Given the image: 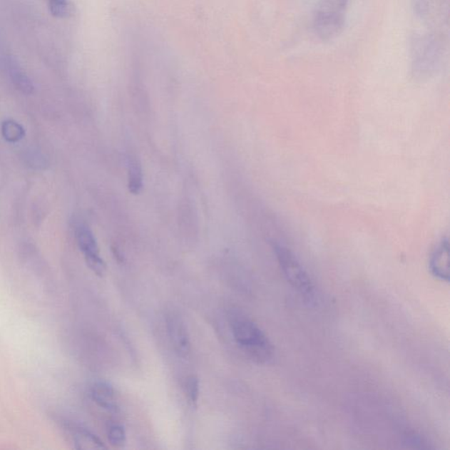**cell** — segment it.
Listing matches in <instances>:
<instances>
[{
  "label": "cell",
  "mask_w": 450,
  "mask_h": 450,
  "mask_svg": "<svg viewBox=\"0 0 450 450\" xmlns=\"http://www.w3.org/2000/svg\"><path fill=\"white\" fill-rule=\"evenodd\" d=\"M230 327L237 345L252 360L259 363L272 360L275 353L273 344L252 319L234 313L230 317Z\"/></svg>",
  "instance_id": "cell-1"
},
{
  "label": "cell",
  "mask_w": 450,
  "mask_h": 450,
  "mask_svg": "<svg viewBox=\"0 0 450 450\" xmlns=\"http://www.w3.org/2000/svg\"><path fill=\"white\" fill-rule=\"evenodd\" d=\"M349 0H322L317 6L314 29L323 41H331L342 33Z\"/></svg>",
  "instance_id": "cell-2"
},
{
  "label": "cell",
  "mask_w": 450,
  "mask_h": 450,
  "mask_svg": "<svg viewBox=\"0 0 450 450\" xmlns=\"http://www.w3.org/2000/svg\"><path fill=\"white\" fill-rule=\"evenodd\" d=\"M274 251L279 266L290 285L302 296L312 297L314 285L312 279L294 253L290 249L277 244L274 245Z\"/></svg>",
  "instance_id": "cell-3"
},
{
  "label": "cell",
  "mask_w": 450,
  "mask_h": 450,
  "mask_svg": "<svg viewBox=\"0 0 450 450\" xmlns=\"http://www.w3.org/2000/svg\"><path fill=\"white\" fill-rule=\"evenodd\" d=\"M166 329L173 349L180 357L187 358L191 353V342L188 328L179 314L171 312L166 314Z\"/></svg>",
  "instance_id": "cell-4"
},
{
  "label": "cell",
  "mask_w": 450,
  "mask_h": 450,
  "mask_svg": "<svg viewBox=\"0 0 450 450\" xmlns=\"http://www.w3.org/2000/svg\"><path fill=\"white\" fill-rule=\"evenodd\" d=\"M414 71L418 74H429L436 67L439 48L436 39L425 36L416 43L414 48Z\"/></svg>",
  "instance_id": "cell-5"
},
{
  "label": "cell",
  "mask_w": 450,
  "mask_h": 450,
  "mask_svg": "<svg viewBox=\"0 0 450 450\" xmlns=\"http://www.w3.org/2000/svg\"><path fill=\"white\" fill-rule=\"evenodd\" d=\"M449 241L444 240L433 252L429 262L430 271L434 277L447 282L449 281Z\"/></svg>",
  "instance_id": "cell-6"
},
{
  "label": "cell",
  "mask_w": 450,
  "mask_h": 450,
  "mask_svg": "<svg viewBox=\"0 0 450 450\" xmlns=\"http://www.w3.org/2000/svg\"><path fill=\"white\" fill-rule=\"evenodd\" d=\"M77 241L88 266L102 260L96 238L88 227L84 225L79 227L77 230Z\"/></svg>",
  "instance_id": "cell-7"
},
{
  "label": "cell",
  "mask_w": 450,
  "mask_h": 450,
  "mask_svg": "<svg viewBox=\"0 0 450 450\" xmlns=\"http://www.w3.org/2000/svg\"><path fill=\"white\" fill-rule=\"evenodd\" d=\"M68 431L71 434L74 445L77 449H104L107 446L91 431L76 426H68Z\"/></svg>",
  "instance_id": "cell-8"
},
{
  "label": "cell",
  "mask_w": 450,
  "mask_h": 450,
  "mask_svg": "<svg viewBox=\"0 0 450 450\" xmlns=\"http://www.w3.org/2000/svg\"><path fill=\"white\" fill-rule=\"evenodd\" d=\"M91 398L103 409L111 411L117 410L115 391L111 384L105 382H97L93 385L91 388Z\"/></svg>",
  "instance_id": "cell-9"
},
{
  "label": "cell",
  "mask_w": 450,
  "mask_h": 450,
  "mask_svg": "<svg viewBox=\"0 0 450 450\" xmlns=\"http://www.w3.org/2000/svg\"><path fill=\"white\" fill-rule=\"evenodd\" d=\"M7 71L10 75L14 84L16 86L18 89L24 93H31L34 88L31 81L28 77L19 63L15 61L12 56H7L5 62Z\"/></svg>",
  "instance_id": "cell-10"
},
{
  "label": "cell",
  "mask_w": 450,
  "mask_h": 450,
  "mask_svg": "<svg viewBox=\"0 0 450 450\" xmlns=\"http://www.w3.org/2000/svg\"><path fill=\"white\" fill-rule=\"evenodd\" d=\"M143 171L141 165L135 158H130L128 163V190L133 195H138L142 191Z\"/></svg>",
  "instance_id": "cell-11"
},
{
  "label": "cell",
  "mask_w": 450,
  "mask_h": 450,
  "mask_svg": "<svg viewBox=\"0 0 450 450\" xmlns=\"http://www.w3.org/2000/svg\"><path fill=\"white\" fill-rule=\"evenodd\" d=\"M48 9L53 16L70 18L75 13V7L70 0H47Z\"/></svg>",
  "instance_id": "cell-12"
},
{
  "label": "cell",
  "mask_w": 450,
  "mask_h": 450,
  "mask_svg": "<svg viewBox=\"0 0 450 450\" xmlns=\"http://www.w3.org/2000/svg\"><path fill=\"white\" fill-rule=\"evenodd\" d=\"M4 138L9 142H16L24 138V131L21 126L14 121H7L2 126Z\"/></svg>",
  "instance_id": "cell-13"
},
{
  "label": "cell",
  "mask_w": 450,
  "mask_h": 450,
  "mask_svg": "<svg viewBox=\"0 0 450 450\" xmlns=\"http://www.w3.org/2000/svg\"><path fill=\"white\" fill-rule=\"evenodd\" d=\"M108 437L113 447L122 448L126 442V429L122 425H111L108 431Z\"/></svg>",
  "instance_id": "cell-14"
},
{
  "label": "cell",
  "mask_w": 450,
  "mask_h": 450,
  "mask_svg": "<svg viewBox=\"0 0 450 450\" xmlns=\"http://www.w3.org/2000/svg\"><path fill=\"white\" fill-rule=\"evenodd\" d=\"M185 393H186L189 403L195 406L200 397V382L198 377L195 376L188 377L186 384H185Z\"/></svg>",
  "instance_id": "cell-15"
}]
</instances>
